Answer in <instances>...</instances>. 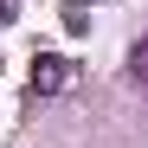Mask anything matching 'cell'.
<instances>
[{
	"instance_id": "6da1fadb",
	"label": "cell",
	"mask_w": 148,
	"mask_h": 148,
	"mask_svg": "<svg viewBox=\"0 0 148 148\" xmlns=\"http://www.w3.org/2000/svg\"><path fill=\"white\" fill-rule=\"evenodd\" d=\"M26 90H32V97H58V90H71V58H64V52H32V64H26Z\"/></svg>"
},
{
	"instance_id": "7a4b0ae2",
	"label": "cell",
	"mask_w": 148,
	"mask_h": 148,
	"mask_svg": "<svg viewBox=\"0 0 148 148\" xmlns=\"http://www.w3.org/2000/svg\"><path fill=\"white\" fill-rule=\"evenodd\" d=\"M129 77H135V84H148V39H135V45H129Z\"/></svg>"
},
{
	"instance_id": "3957f363",
	"label": "cell",
	"mask_w": 148,
	"mask_h": 148,
	"mask_svg": "<svg viewBox=\"0 0 148 148\" xmlns=\"http://www.w3.org/2000/svg\"><path fill=\"white\" fill-rule=\"evenodd\" d=\"M64 32H90V13L84 7H64Z\"/></svg>"
},
{
	"instance_id": "277c9868",
	"label": "cell",
	"mask_w": 148,
	"mask_h": 148,
	"mask_svg": "<svg viewBox=\"0 0 148 148\" xmlns=\"http://www.w3.org/2000/svg\"><path fill=\"white\" fill-rule=\"evenodd\" d=\"M19 19V0H0V26H13Z\"/></svg>"
}]
</instances>
